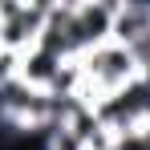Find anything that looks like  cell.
<instances>
[{"mask_svg": "<svg viewBox=\"0 0 150 150\" xmlns=\"http://www.w3.org/2000/svg\"><path fill=\"white\" fill-rule=\"evenodd\" d=\"M142 37H150V0H118L114 8V37L118 45H138Z\"/></svg>", "mask_w": 150, "mask_h": 150, "instance_id": "cell-3", "label": "cell"}, {"mask_svg": "<svg viewBox=\"0 0 150 150\" xmlns=\"http://www.w3.org/2000/svg\"><path fill=\"white\" fill-rule=\"evenodd\" d=\"M49 4L45 0H0V49L25 57L41 45Z\"/></svg>", "mask_w": 150, "mask_h": 150, "instance_id": "cell-2", "label": "cell"}, {"mask_svg": "<svg viewBox=\"0 0 150 150\" xmlns=\"http://www.w3.org/2000/svg\"><path fill=\"white\" fill-rule=\"evenodd\" d=\"M138 77H142L138 57L126 45H118V41H105V45H98L93 53L81 57V93L77 98L98 110V101L122 93L126 85H134Z\"/></svg>", "mask_w": 150, "mask_h": 150, "instance_id": "cell-1", "label": "cell"}, {"mask_svg": "<svg viewBox=\"0 0 150 150\" xmlns=\"http://www.w3.org/2000/svg\"><path fill=\"white\" fill-rule=\"evenodd\" d=\"M21 77V57L16 53H8V49H0V89L4 85H12Z\"/></svg>", "mask_w": 150, "mask_h": 150, "instance_id": "cell-5", "label": "cell"}, {"mask_svg": "<svg viewBox=\"0 0 150 150\" xmlns=\"http://www.w3.org/2000/svg\"><path fill=\"white\" fill-rule=\"evenodd\" d=\"M61 69H65V61H61V57H53V53H45L41 45H37V49H28L25 57H21V77H16V81H25L28 89L53 93V89H57Z\"/></svg>", "mask_w": 150, "mask_h": 150, "instance_id": "cell-4", "label": "cell"}]
</instances>
